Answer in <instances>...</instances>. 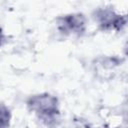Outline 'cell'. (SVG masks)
<instances>
[{"mask_svg":"<svg viewBox=\"0 0 128 128\" xmlns=\"http://www.w3.org/2000/svg\"><path fill=\"white\" fill-rule=\"evenodd\" d=\"M72 128H90L89 124L86 123L85 121L83 120H78V121H75L74 122V125Z\"/></svg>","mask_w":128,"mask_h":128,"instance_id":"5b68a950","label":"cell"},{"mask_svg":"<svg viewBox=\"0 0 128 128\" xmlns=\"http://www.w3.org/2000/svg\"><path fill=\"white\" fill-rule=\"evenodd\" d=\"M11 120V112L10 110L4 106L0 105V128H8Z\"/></svg>","mask_w":128,"mask_h":128,"instance_id":"277c9868","label":"cell"},{"mask_svg":"<svg viewBox=\"0 0 128 128\" xmlns=\"http://www.w3.org/2000/svg\"><path fill=\"white\" fill-rule=\"evenodd\" d=\"M27 106L30 111L47 124L52 123L59 115L58 99L48 93L30 97L27 101Z\"/></svg>","mask_w":128,"mask_h":128,"instance_id":"6da1fadb","label":"cell"},{"mask_svg":"<svg viewBox=\"0 0 128 128\" xmlns=\"http://www.w3.org/2000/svg\"><path fill=\"white\" fill-rule=\"evenodd\" d=\"M87 27V19L82 13L63 15L57 18L56 28L64 35L82 36Z\"/></svg>","mask_w":128,"mask_h":128,"instance_id":"7a4b0ae2","label":"cell"},{"mask_svg":"<svg viewBox=\"0 0 128 128\" xmlns=\"http://www.w3.org/2000/svg\"><path fill=\"white\" fill-rule=\"evenodd\" d=\"M94 18L102 31H120L126 25V18L110 8L96 10Z\"/></svg>","mask_w":128,"mask_h":128,"instance_id":"3957f363","label":"cell"},{"mask_svg":"<svg viewBox=\"0 0 128 128\" xmlns=\"http://www.w3.org/2000/svg\"><path fill=\"white\" fill-rule=\"evenodd\" d=\"M4 41H5V37H4V34H3V31H2V29L0 28V47L3 45Z\"/></svg>","mask_w":128,"mask_h":128,"instance_id":"8992f818","label":"cell"}]
</instances>
